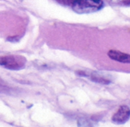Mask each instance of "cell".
<instances>
[{"mask_svg": "<svg viewBox=\"0 0 130 127\" xmlns=\"http://www.w3.org/2000/svg\"><path fill=\"white\" fill-rule=\"evenodd\" d=\"M103 6L102 0H74L72 9L77 13H90L100 10Z\"/></svg>", "mask_w": 130, "mask_h": 127, "instance_id": "6da1fadb", "label": "cell"}, {"mask_svg": "<svg viewBox=\"0 0 130 127\" xmlns=\"http://www.w3.org/2000/svg\"><path fill=\"white\" fill-rule=\"evenodd\" d=\"M23 63L14 56H0V66H5L10 69H19Z\"/></svg>", "mask_w": 130, "mask_h": 127, "instance_id": "7a4b0ae2", "label": "cell"}, {"mask_svg": "<svg viewBox=\"0 0 130 127\" xmlns=\"http://www.w3.org/2000/svg\"><path fill=\"white\" fill-rule=\"evenodd\" d=\"M130 118V108L128 106L123 105L119 108L117 112L112 116V121L117 124H123Z\"/></svg>", "mask_w": 130, "mask_h": 127, "instance_id": "3957f363", "label": "cell"}, {"mask_svg": "<svg viewBox=\"0 0 130 127\" xmlns=\"http://www.w3.org/2000/svg\"><path fill=\"white\" fill-rule=\"evenodd\" d=\"M109 57L115 61L119 62H123V63H130V55L126 54L119 51L116 50H109L108 53Z\"/></svg>", "mask_w": 130, "mask_h": 127, "instance_id": "277c9868", "label": "cell"}, {"mask_svg": "<svg viewBox=\"0 0 130 127\" xmlns=\"http://www.w3.org/2000/svg\"><path fill=\"white\" fill-rule=\"evenodd\" d=\"M91 80L93 81V82H96L97 83H100V84H109V81L105 79H103L101 77H97V76H92L90 77Z\"/></svg>", "mask_w": 130, "mask_h": 127, "instance_id": "5b68a950", "label": "cell"}, {"mask_svg": "<svg viewBox=\"0 0 130 127\" xmlns=\"http://www.w3.org/2000/svg\"><path fill=\"white\" fill-rule=\"evenodd\" d=\"M124 3L127 5H130V0H124Z\"/></svg>", "mask_w": 130, "mask_h": 127, "instance_id": "8992f818", "label": "cell"}]
</instances>
